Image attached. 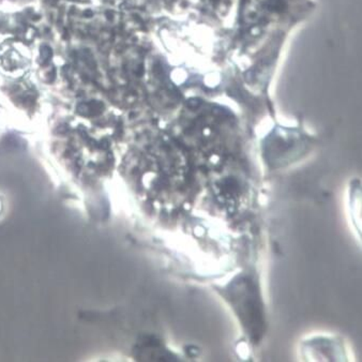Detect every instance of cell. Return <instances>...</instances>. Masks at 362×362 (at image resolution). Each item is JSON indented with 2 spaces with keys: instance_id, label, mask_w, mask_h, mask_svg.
<instances>
[{
  "instance_id": "6da1fadb",
  "label": "cell",
  "mask_w": 362,
  "mask_h": 362,
  "mask_svg": "<svg viewBox=\"0 0 362 362\" xmlns=\"http://www.w3.org/2000/svg\"><path fill=\"white\" fill-rule=\"evenodd\" d=\"M229 299L248 333L259 339L263 327V313L255 285L249 279L240 278L227 289Z\"/></svg>"
}]
</instances>
